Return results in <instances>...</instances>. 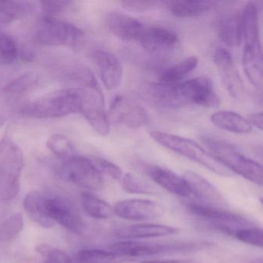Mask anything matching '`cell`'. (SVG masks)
<instances>
[{
	"instance_id": "obj_10",
	"label": "cell",
	"mask_w": 263,
	"mask_h": 263,
	"mask_svg": "<svg viewBox=\"0 0 263 263\" xmlns=\"http://www.w3.org/2000/svg\"><path fill=\"white\" fill-rule=\"evenodd\" d=\"M109 121L130 129H138L152 122L147 110L133 98L117 95L110 103L107 114Z\"/></svg>"
},
{
	"instance_id": "obj_25",
	"label": "cell",
	"mask_w": 263,
	"mask_h": 263,
	"mask_svg": "<svg viewBox=\"0 0 263 263\" xmlns=\"http://www.w3.org/2000/svg\"><path fill=\"white\" fill-rule=\"evenodd\" d=\"M46 195L37 191L30 192L26 195L24 207L26 212L34 222L46 229H50L55 226L48 218L46 211Z\"/></svg>"
},
{
	"instance_id": "obj_17",
	"label": "cell",
	"mask_w": 263,
	"mask_h": 263,
	"mask_svg": "<svg viewBox=\"0 0 263 263\" xmlns=\"http://www.w3.org/2000/svg\"><path fill=\"white\" fill-rule=\"evenodd\" d=\"M92 58L98 66L103 84L108 90H115L122 81L123 67L119 58L108 50H95Z\"/></svg>"
},
{
	"instance_id": "obj_16",
	"label": "cell",
	"mask_w": 263,
	"mask_h": 263,
	"mask_svg": "<svg viewBox=\"0 0 263 263\" xmlns=\"http://www.w3.org/2000/svg\"><path fill=\"white\" fill-rule=\"evenodd\" d=\"M105 24L112 35L125 42L138 41L145 27L144 24L136 18L118 11L107 13Z\"/></svg>"
},
{
	"instance_id": "obj_24",
	"label": "cell",
	"mask_w": 263,
	"mask_h": 263,
	"mask_svg": "<svg viewBox=\"0 0 263 263\" xmlns=\"http://www.w3.org/2000/svg\"><path fill=\"white\" fill-rule=\"evenodd\" d=\"M214 125L231 133L246 135L252 132V127L246 118L231 110H221L212 114L210 118Z\"/></svg>"
},
{
	"instance_id": "obj_22",
	"label": "cell",
	"mask_w": 263,
	"mask_h": 263,
	"mask_svg": "<svg viewBox=\"0 0 263 263\" xmlns=\"http://www.w3.org/2000/svg\"><path fill=\"white\" fill-rule=\"evenodd\" d=\"M218 35L229 47H238L242 42V9L223 18L218 24Z\"/></svg>"
},
{
	"instance_id": "obj_3",
	"label": "cell",
	"mask_w": 263,
	"mask_h": 263,
	"mask_svg": "<svg viewBox=\"0 0 263 263\" xmlns=\"http://www.w3.org/2000/svg\"><path fill=\"white\" fill-rule=\"evenodd\" d=\"M84 91L80 87L51 92L23 107L21 113L36 118H54L81 114Z\"/></svg>"
},
{
	"instance_id": "obj_34",
	"label": "cell",
	"mask_w": 263,
	"mask_h": 263,
	"mask_svg": "<svg viewBox=\"0 0 263 263\" xmlns=\"http://www.w3.org/2000/svg\"><path fill=\"white\" fill-rule=\"evenodd\" d=\"M19 57L17 44L12 36L0 30V64L10 65Z\"/></svg>"
},
{
	"instance_id": "obj_41",
	"label": "cell",
	"mask_w": 263,
	"mask_h": 263,
	"mask_svg": "<svg viewBox=\"0 0 263 263\" xmlns=\"http://www.w3.org/2000/svg\"><path fill=\"white\" fill-rule=\"evenodd\" d=\"M249 124L251 126L256 127L258 130H262V113L261 112H254V113H250L246 117Z\"/></svg>"
},
{
	"instance_id": "obj_42",
	"label": "cell",
	"mask_w": 263,
	"mask_h": 263,
	"mask_svg": "<svg viewBox=\"0 0 263 263\" xmlns=\"http://www.w3.org/2000/svg\"><path fill=\"white\" fill-rule=\"evenodd\" d=\"M141 263H195L192 259L163 260V261H147Z\"/></svg>"
},
{
	"instance_id": "obj_8",
	"label": "cell",
	"mask_w": 263,
	"mask_h": 263,
	"mask_svg": "<svg viewBox=\"0 0 263 263\" xmlns=\"http://www.w3.org/2000/svg\"><path fill=\"white\" fill-rule=\"evenodd\" d=\"M209 242L144 243L125 240L110 246L111 252L132 258L167 253L196 252L212 247Z\"/></svg>"
},
{
	"instance_id": "obj_28",
	"label": "cell",
	"mask_w": 263,
	"mask_h": 263,
	"mask_svg": "<svg viewBox=\"0 0 263 263\" xmlns=\"http://www.w3.org/2000/svg\"><path fill=\"white\" fill-rule=\"evenodd\" d=\"M83 209L87 215L96 219H107L113 216L114 208L90 192H83L81 196Z\"/></svg>"
},
{
	"instance_id": "obj_15",
	"label": "cell",
	"mask_w": 263,
	"mask_h": 263,
	"mask_svg": "<svg viewBox=\"0 0 263 263\" xmlns=\"http://www.w3.org/2000/svg\"><path fill=\"white\" fill-rule=\"evenodd\" d=\"M191 194L195 195L202 204L226 209L227 203L221 192L204 177L192 171H186L182 175Z\"/></svg>"
},
{
	"instance_id": "obj_38",
	"label": "cell",
	"mask_w": 263,
	"mask_h": 263,
	"mask_svg": "<svg viewBox=\"0 0 263 263\" xmlns=\"http://www.w3.org/2000/svg\"><path fill=\"white\" fill-rule=\"evenodd\" d=\"M90 160L102 175H107L115 180L121 179L124 175L122 170L118 165L105 158L93 157Z\"/></svg>"
},
{
	"instance_id": "obj_31",
	"label": "cell",
	"mask_w": 263,
	"mask_h": 263,
	"mask_svg": "<svg viewBox=\"0 0 263 263\" xmlns=\"http://www.w3.org/2000/svg\"><path fill=\"white\" fill-rule=\"evenodd\" d=\"M24 216L16 213L0 222V244L8 242L17 236L24 229Z\"/></svg>"
},
{
	"instance_id": "obj_18",
	"label": "cell",
	"mask_w": 263,
	"mask_h": 263,
	"mask_svg": "<svg viewBox=\"0 0 263 263\" xmlns=\"http://www.w3.org/2000/svg\"><path fill=\"white\" fill-rule=\"evenodd\" d=\"M187 209L194 215L210 221L212 226L227 224L236 227L251 226L249 220L238 214L229 212L226 209L195 202L189 203L187 204Z\"/></svg>"
},
{
	"instance_id": "obj_23",
	"label": "cell",
	"mask_w": 263,
	"mask_h": 263,
	"mask_svg": "<svg viewBox=\"0 0 263 263\" xmlns=\"http://www.w3.org/2000/svg\"><path fill=\"white\" fill-rule=\"evenodd\" d=\"M218 4L214 1H168L164 3L170 13L178 18H194L202 16Z\"/></svg>"
},
{
	"instance_id": "obj_2",
	"label": "cell",
	"mask_w": 263,
	"mask_h": 263,
	"mask_svg": "<svg viewBox=\"0 0 263 263\" xmlns=\"http://www.w3.org/2000/svg\"><path fill=\"white\" fill-rule=\"evenodd\" d=\"M243 47L241 63L249 81L258 90L262 87V51L258 7L249 2L242 8Z\"/></svg>"
},
{
	"instance_id": "obj_20",
	"label": "cell",
	"mask_w": 263,
	"mask_h": 263,
	"mask_svg": "<svg viewBox=\"0 0 263 263\" xmlns=\"http://www.w3.org/2000/svg\"><path fill=\"white\" fill-rule=\"evenodd\" d=\"M144 170L155 183L170 193L181 197L190 195V191L182 177L172 171L155 164H144Z\"/></svg>"
},
{
	"instance_id": "obj_11",
	"label": "cell",
	"mask_w": 263,
	"mask_h": 263,
	"mask_svg": "<svg viewBox=\"0 0 263 263\" xmlns=\"http://www.w3.org/2000/svg\"><path fill=\"white\" fill-rule=\"evenodd\" d=\"M81 89L84 91L81 114L96 133L102 137L107 136L110 134V121L105 110L102 90L101 88Z\"/></svg>"
},
{
	"instance_id": "obj_14",
	"label": "cell",
	"mask_w": 263,
	"mask_h": 263,
	"mask_svg": "<svg viewBox=\"0 0 263 263\" xmlns=\"http://www.w3.org/2000/svg\"><path fill=\"white\" fill-rule=\"evenodd\" d=\"M162 207L155 201L146 199H127L119 201L114 213L121 218L132 221L155 219L162 215Z\"/></svg>"
},
{
	"instance_id": "obj_35",
	"label": "cell",
	"mask_w": 263,
	"mask_h": 263,
	"mask_svg": "<svg viewBox=\"0 0 263 263\" xmlns=\"http://www.w3.org/2000/svg\"><path fill=\"white\" fill-rule=\"evenodd\" d=\"M47 146L57 156L65 159L73 156L74 153L73 143L67 137L60 134L50 135L47 140Z\"/></svg>"
},
{
	"instance_id": "obj_27",
	"label": "cell",
	"mask_w": 263,
	"mask_h": 263,
	"mask_svg": "<svg viewBox=\"0 0 263 263\" xmlns=\"http://www.w3.org/2000/svg\"><path fill=\"white\" fill-rule=\"evenodd\" d=\"M130 259L111 251L84 249L76 254L70 263H123Z\"/></svg>"
},
{
	"instance_id": "obj_26",
	"label": "cell",
	"mask_w": 263,
	"mask_h": 263,
	"mask_svg": "<svg viewBox=\"0 0 263 263\" xmlns=\"http://www.w3.org/2000/svg\"><path fill=\"white\" fill-rule=\"evenodd\" d=\"M217 230L232 235L238 241L261 248L263 246L262 230L260 228L253 226H245V227H235V226H226V224H215L212 226Z\"/></svg>"
},
{
	"instance_id": "obj_29",
	"label": "cell",
	"mask_w": 263,
	"mask_h": 263,
	"mask_svg": "<svg viewBox=\"0 0 263 263\" xmlns=\"http://www.w3.org/2000/svg\"><path fill=\"white\" fill-rule=\"evenodd\" d=\"M198 62L199 61L196 57H189L163 72L158 82L167 84L181 82L186 76L197 68Z\"/></svg>"
},
{
	"instance_id": "obj_33",
	"label": "cell",
	"mask_w": 263,
	"mask_h": 263,
	"mask_svg": "<svg viewBox=\"0 0 263 263\" xmlns=\"http://www.w3.org/2000/svg\"><path fill=\"white\" fill-rule=\"evenodd\" d=\"M121 180L123 189L128 193L153 195L157 192L156 189L152 184L132 174H125Z\"/></svg>"
},
{
	"instance_id": "obj_13",
	"label": "cell",
	"mask_w": 263,
	"mask_h": 263,
	"mask_svg": "<svg viewBox=\"0 0 263 263\" xmlns=\"http://www.w3.org/2000/svg\"><path fill=\"white\" fill-rule=\"evenodd\" d=\"M213 61L230 96L235 99L241 98L244 86L230 52L224 47H218L214 52Z\"/></svg>"
},
{
	"instance_id": "obj_6",
	"label": "cell",
	"mask_w": 263,
	"mask_h": 263,
	"mask_svg": "<svg viewBox=\"0 0 263 263\" xmlns=\"http://www.w3.org/2000/svg\"><path fill=\"white\" fill-rule=\"evenodd\" d=\"M36 38L44 45L64 46L73 50L82 48L85 42V34L81 29L70 23L49 16H44L38 22Z\"/></svg>"
},
{
	"instance_id": "obj_9",
	"label": "cell",
	"mask_w": 263,
	"mask_h": 263,
	"mask_svg": "<svg viewBox=\"0 0 263 263\" xmlns=\"http://www.w3.org/2000/svg\"><path fill=\"white\" fill-rule=\"evenodd\" d=\"M58 175L64 181L90 191L99 190L104 185L102 174L91 160L82 156L66 158L58 167Z\"/></svg>"
},
{
	"instance_id": "obj_21",
	"label": "cell",
	"mask_w": 263,
	"mask_h": 263,
	"mask_svg": "<svg viewBox=\"0 0 263 263\" xmlns=\"http://www.w3.org/2000/svg\"><path fill=\"white\" fill-rule=\"evenodd\" d=\"M177 232L178 229L175 228L164 224H139L119 228L115 232V235L121 239L132 240L167 236Z\"/></svg>"
},
{
	"instance_id": "obj_39",
	"label": "cell",
	"mask_w": 263,
	"mask_h": 263,
	"mask_svg": "<svg viewBox=\"0 0 263 263\" xmlns=\"http://www.w3.org/2000/svg\"><path fill=\"white\" fill-rule=\"evenodd\" d=\"M41 5L43 11L47 13V16H53V15L60 14L71 10L74 3L65 0H49L41 1Z\"/></svg>"
},
{
	"instance_id": "obj_37",
	"label": "cell",
	"mask_w": 263,
	"mask_h": 263,
	"mask_svg": "<svg viewBox=\"0 0 263 263\" xmlns=\"http://www.w3.org/2000/svg\"><path fill=\"white\" fill-rule=\"evenodd\" d=\"M36 251L47 258L45 263H70V258L66 252L54 249L47 244L40 245Z\"/></svg>"
},
{
	"instance_id": "obj_5",
	"label": "cell",
	"mask_w": 263,
	"mask_h": 263,
	"mask_svg": "<svg viewBox=\"0 0 263 263\" xmlns=\"http://www.w3.org/2000/svg\"><path fill=\"white\" fill-rule=\"evenodd\" d=\"M150 136L160 145L204 166L219 176L232 175V172L214 158L209 152L192 140L160 130L151 132Z\"/></svg>"
},
{
	"instance_id": "obj_12",
	"label": "cell",
	"mask_w": 263,
	"mask_h": 263,
	"mask_svg": "<svg viewBox=\"0 0 263 263\" xmlns=\"http://www.w3.org/2000/svg\"><path fill=\"white\" fill-rule=\"evenodd\" d=\"M45 204L47 216L55 224H61L74 233L82 232V218L78 209L68 200L62 197L46 195Z\"/></svg>"
},
{
	"instance_id": "obj_32",
	"label": "cell",
	"mask_w": 263,
	"mask_h": 263,
	"mask_svg": "<svg viewBox=\"0 0 263 263\" xmlns=\"http://www.w3.org/2000/svg\"><path fill=\"white\" fill-rule=\"evenodd\" d=\"M38 81L39 76L37 73L32 71L26 72L9 83L4 87V91L8 95H21L31 90L37 84Z\"/></svg>"
},
{
	"instance_id": "obj_43",
	"label": "cell",
	"mask_w": 263,
	"mask_h": 263,
	"mask_svg": "<svg viewBox=\"0 0 263 263\" xmlns=\"http://www.w3.org/2000/svg\"><path fill=\"white\" fill-rule=\"evenodd\" d=\"M7 143H8L7 140H2V141H0V154L2 153L3 151L5 149Z\"/></svg>"
},
{
	"instance_id": "obj_40",
	"label": "cell",
	"mask_w": 263,
	"mask_h": 263,
	"mask_svg": "<svg viewBox=\"0 0 263 263\" xmlns=\"http://www.w3.org/2000/svg\"><path fill=\"white\" fill-rule=\"evenodd\" d=\"M162 4L158 1H141V0H132V1H123L121 6L126 11L135 13H144L155 10Z\"/></svg>"
},
{
	"instance_id": "obj_19",
	"label": "cell",
	"mask_w": 263,
	"mask_h": 263,
	"mask_svg": "<svg viewBox=\"0 0 263 263\" xmlns=\"http://www.w3.org/2000/svg\"><path fill=\"white\" fill-rule=\"evenodd\" d=\"M138 42L147 52L162 53L173 48L178 44V36L170 29L152 26L144 27Z\"/></svg>"
},
{
	"instance_id": "obj_4",
	"label": "cell",
	"mask_w": 263,
	"mask_h": 263,
	"mask_svg": "<svg viewBox=\"0 0 263 263\" xmlns=\"http://www.w3.org/2000/svg\"><path fill=\"white\" fill-rule=\"evenodd\" d=\"M201 140L209 149V153L228 170L255 184H262V167L259 163L245 156L226 141L209 137H204Z\"/></svg>"
},
{
	"instance_id": "obj_1",
	"label": "cell",
	"mask_w": 263,
	"mask_h": 263,
	"mask_svg": "<svg viewBox=\"0 0 263 263\" xmlns=\"http://www.w3.org/2000/svg\"><path fill=\"white\" fill-rule=\"evenodd\" d=\"M149 93L155 102L167 107L197 105L216 107L219 98L209 78L198 77L177 84L156 83L149 89Z\"/></svg>"
},
{
	"instance_id": "obj_36",
	"label": "cell",
	"mask_w": 263,
	"mask_h": 263,
	"mask_svg": "<svg viewBox=\"0 0 263 263\" xmlns=\"http://www.w3.org/2000/svg\"><path fill=\"white\" fill-rule=\"evenodd\" d=\"M70 78L78 84L81 88H100L93 72L85 65L75 66L70 73Z\"/></svg>"
},
{
	"instance_id": "obj_7",
	"label": "cell",
	"mask_w": 263,
	"mask_h": 263,
	"mask_svg": "<svg viewBox=\"0 0 263 263\" xmlns=\"http://www.w3.org/2000/svg\"><path fill=\"white\" fill-rule=\"evenodd\" d=\"M24 166V154L21 147L8 141L0 154V201H10L17 196Z\"/></svg>"
},
{
	"instance_id": "obj_30",
	"label": "cell",
	"mask_w": 263,
	"mask_h": 263,
	"mask_svg": "<svg viewBox=\"0 0 263 263\" xmlns=\"http://www.w3.org/2000/svg\"><path fill=\"white\" fill-rule=\"evenodd\" d=\"M30 10L28 2L24 1H0V22H13Z\"/></svg>"
}]
</instances>
